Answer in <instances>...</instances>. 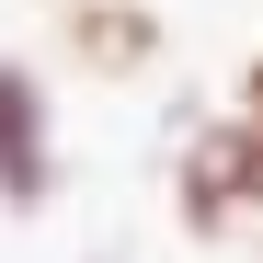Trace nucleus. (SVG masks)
I'll use <instances>...</instances> for the list:
<instances>
[{
  "mask_svg": "<svg viewBox=\"0 0 263 263\" xmlns=\"http://www.w3.org/2000/svg\"><path fill=\"white\" fill-rule=\"evenodd\" d=\"M229 115L252 126V138H263V58H240V80H229Z\"/></svg>",
  "mask_w": 263,
  "mask_h": 263,
  "instance_id": "obj_4",
  "label": "nucleus"
},
{
  "mask_svg": "<svg viewBox=\"0 0 263 263\" xmlns=\"http://www.w3.org/2000/svg\"><path fill=\"white\" fill-rule=\"evenodd\" d=\"M58 34L92 80H149L160 69V0H58Z\"/></svg>",
  "mask_w": 263,
  "mask_h": 263,
  "instance_id": "obj_3",
  "label": "nucleus"
},
{
  "mask_svg": "<svg viewBox=\"0 0 263 263\" xmlns=\"http://www.w3.org/2000/svg\"><path fill=\"white\" fill-rule=\"evenodd\" d=\"M172 217H183L195 240L263 229V138H252L240 115H206L195 138H183V160H172Z\"/></svg>",
  "mask_w": 263,
  "mask_h": 263,
  "instance_id": "obj_1",
  "label": "nucleus"
},
{
  "mask_svg": "<svg viewBox=\"0 0 263 263\" xmlns=\"http://www.w3.org/2000/svg\"><path fill=\"white\" fill-rule=\"evenodd\" d=\"M58 195V115H46V80L23 58H0V206H46Z\"/></svg>",
  "mask_w": 263,
  "mask_h": 263,
  "instance_id": "obj_2",
  "label": "nucleus"
}]
</instances>
